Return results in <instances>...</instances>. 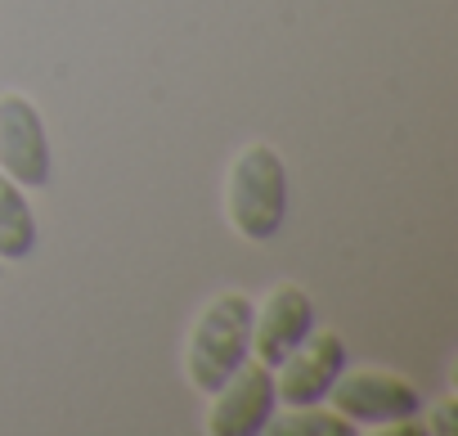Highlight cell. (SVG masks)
<instances>
[{"instance_id": "obj_1", "label": "cell", "mask_w": 458, "mask_h": 436, "mask_svg": "<svg viewBox=\"0 0 458 436\" xmlns=\"http://www.w3.org/2000/svg\"><path fill=\"white\" fill-rule=\"evenodd\" d=\"M252 320H257V306L243 297V293H225L216 297L198 324H193V338H189V382L207 396H216L229 378H234L243 364H248V351H252Z\"/></svg>"}, {"instance_id": "obj_2", "label": "cell", "mask_w": 458, "mask_h": 436, "mask_svg": "<svg viewBox=\"0 0 458 436\" xmlns=\"http://www.w3.org/2000/svg\"><path fill=\"white\" fill-rule=\"evenodd\" d=\"M229 221L252 244H266L288 221V167L279 149L252 144L234 158L229 171Z\"/></svg>"}, {"instance_id": "obj_3", "label": "cell", "mask_w": 458, "mask_h": 436, "mask_svg": "<svg viewBox=\"0 0 458 436\" xmlns=\"http://www.w3.org/2000/svg\"><path fill=\"white\" fill-rule=\"evenodd\" d=\"M328 396H333V409L342 418L369 423V427H395V423L422 414V396L404 378L373 373V369H364V373H346L342 369V378L333 382Z\"/></svg>"}, {"instance_id": "obj_4", "label": "cell", "mask_w": 458, "mask_h": 436, "mask_svg": "<svg viewBox=\"0 0 458 436\" xmlns=\"http://www.w3.org/2000/svg\"><path fill=\"white\" fill-rule=\"evenodd\" d=\"M0 171L19 189H41L50 180V135L32 99H0Z\"/></svg>"}, {"instance_id": "obj_5", "label": "cell", "mask_w": 458, "mask_h": 436, "mask_svg": "<svg viewBox=\"0 0 458 436\" xmlns=\"http://www.w3.org/2000/svg\"><path fill=\"white\" fill-rule=\"evenodd\" d=\"M346 369V346L337 333H315V342L306 338L284 364H279V378H275V396L288 405V409H306V405H319L328 400L333 382L342 378Z\"/></svg>"}, {"instance_id": "obj_6", "label": "cell", "mask_w": 458, "mask_h": 436, "mask_svg": "<svg viewBox=\"0 0 458 436\" xmlns=\"http://www.w3.org/2000/svg\"><path fill=\"white\" fill-rule=\"evenodd\" d=\"M216 409H211V436H257L270 427V414L279 405L275 396V373L266 364H243L216 391Z\"/></svg>"}, {"instance_id": "obj_7", "label": "cell", "mask_w": 458, "mask_h": 436, "mask_svg": "<svg viewBox=\"0 0 458 436\" xmlns=\"http://www.w3.org/2000/svg\"><path fill=\"white\" fill-rule=\"evenodd\" d=\"M310 329H315V302L306 297V288L284 284L270 293L266 311L252 320V346L266 369H279L310 338Z\"/></svg>"}, {"instance_id": "obj_8", "label": "cell", "mask_w": 458, "mask_h": 436, "mask_svg": "<svg viewBox=\"0 0 458 436\" xmlns=\"http://www.w3.org/2000/svg\"><path fill=\"white\" fill-rule=\"evenodd\" d=\"M37 248V216L23 198V189L0 171V257L23 261Z\"/></svg>"}, {"instance_id": "obj_9", "label": "cell", "mask_w": 458, "mask_h": 436, "mask_svg": "<svg viewBox=\"0 0 458 436\" xmlns=\"http://www.w3.org/2000/svg\"><path fill=\"white\" fill-rule=\"evenodd\" d=\"M275 436H355V423L342 414H319V405H306L301 414L279 418Z\"/></svg>"}, {"instance_id": "obj_10", "label": "cell", "mask_w": 458, "mask_h": 436, "mask_svg": "<svg viewBox=\"0 0 458 436\" xmlns=\"http://www.w3.org/2000/svg\"><path fill=\"white\" fill-rule=\"evenodd\" d=\"M436 414H440V418H436V432H454V405L445 400V405H440Z\"/></svg>"}]
</instances>
